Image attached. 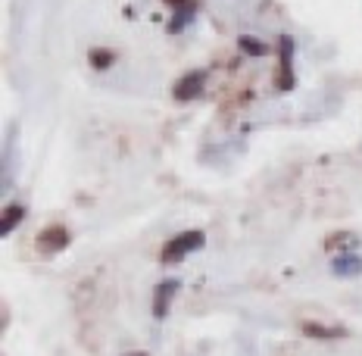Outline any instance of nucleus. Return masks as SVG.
<instances>
[{
  "instance_id": "f257e3e1",
  "label": "nucleus",
  "mask_w": 362,
  "mask_h": 356,
  "mask_svg": "<svg viewBox=\"0 0 362 356\" xmlns=\"http://www.w3.org/2000/svg\"><path fill=\"white\" fill-rule=\"evenodd\" d=\"M203 244H206V234H203V231H197V229H194V231H181V234H175V238L163 247V263H181L187 253L200 250Z\"/></svg>"
},
{
  "instance_id": "4468645a",
  "label": "nucleus",
  "mask_w": 362,
  "mask_h": 356,
  "mask_svg": "<svg viewBox=\"0 0 362 356\" xmlns=\"http://www.w3.org/2000/svg\"><path fill=\"white\" fill-rule=\"evenodd\" d=\"M132 356H144V353H132Z\"/></svg>"
},
{
  "instance_id": "ddd939ff",
  "label": "nucleus",
  "mask_w": 362,
  "mask_h": 356,
  "mask_svg": "<svg viewBox=\"0 0 362 356\" xmlns=\"http://www.w3.org/2000/svg\"><path fill=\"white\" fill-rule=\"evenodd\" d=\"M169 4H172V6H181V4H187V0H169Z\"/></svg>"
},
{
  "instance_id": "20e7f679",
  "label": "nucleus",
  "mask_w": 362,
  "mask_h": 356,
  "mask_svg": "<svg viewBox=\"0 0 362 356\" xmlns=\"http://www.w3.org/2000/svg\"><path fill=\"white\" fill-rule=\"evenodd\" d=\"M178 278H169V282L156 285V294H153V319H165V313H169V303L175 297L178 291Z\"/></svg>"
},
{
  "instance_id": "6e6552de",
  "label": "nucleus",
  "mask_w": 362,
  "mask_h": 356,
  "mask_svg": "<svg viewBox=\"0 0 362 356\" xmlns=\"http://www.w3.org/2000/svg\"><path fill=\"white\" fill-rule=\"evenodd\" d=\"M22 216H25V209L22 207H6L4 209V222H0V234H13V229L22 222Z\"/></svg>"
},
{
  "instance_id": "0eeeda50",
  "label": "nucleus",
  "mask_w": 362,
  "mask_h": 356,
  "mask_svg": "<svg viewBox=\"0 0 362 356\" xmlns=\"http://www.w3.org/2000/svg\"><path fill=\"white\" fill-rule=\"evenodd\" d=\"M331 272H334V275H359L362 272V260L359 256H337L334 260V266H331Z\"/></svg>"
},
{
  "instance_id": "9b49d317",
  "label": "nucleus",
  "mask_w": 362,
  "mask_h": 356,
  "mask_svg": "<svg viewBox=\"0 0 362 356\" xmlns=\"http://www.w3.org/2000/svg\"><path fill=\"white\" fill-rule=\"evenodd\" d=\"M191 16H194V4H191V0H187V4H181V6H175V22H172V32H181V25H185Z\"/></svg>"
},
{
  "instance_id": "9d476101",
  "label": "nucleus",
  "mask_w": 362,
  "mask_h": 356,
  "mask_svg": "<svg viewBox=\"0 0 362 356\" xmlns=\"http://www.w3.org/2000/svg\"><path fill=\"white\" fill-rule=\"evenodd\" d=\"M240 50H244V54L247 57H266V44H262V41H256V38H250V35H244V38H240Z\"/></svg>"
},
{
  "instance_id": "39448f33",
  "label": "nucleus",
  "mask_w": 362,
  "mask_h": 356,
  "mask_svg": "<svg viewBox=\"0 0 362 356\" xmlns=\"http://www.w3.org/2000/svg\"><path fill=\"white\" fill-rule=\"evenodd\" d=\"M275 88L281 91H291L293 88V69H291V38H281V66H278V81Z\"/></svg>"
},
{
  "instance_id": "f03ea898",
  "label": "nucleus",
  "mask_w": 362,
  "mask_h": 356,
  "mask_svg": "<svg viewBox=\"0 0 362 356\" xmlns=\"http://www.w3.org/2000/svg\"><path fill=\"white\" fill-rule=\"evenodd\" d=\"M203 88H206V72L203 69L187 72L185 79H178V85H175V101H194V97L203 94Z\"/></svg>"
},
{
  "instance_id": "1a4fd4ad",
  "label": "nucleus",
  "mask_w": 362,
  "mask_h": 356,
  "mask_svg": "<svg viewBox=\"0 0 362 356\" xmlns=\"http://www.w3.org/2000/svg\"><path fill=\"white\" fill-rule=\"evenodd\" d=\"M88 59H90V66H94V69H110V66L116 63V54L107 50V47H94Z\"/></svg>"
},
{
  "instance_id": "423d86ee",
  "label": "nucleus",
  "mask_w": 362,
  "mask_h": 356,
  "mask_svg": "<svg viewBox=\"0 0 362 356\" xmlns=\"http://www.w3.org/2000/svg\"><path fill=\"white\" fill-rule=\"evenodd\" d=\"M303 335L319 338V340H334V338H344V328H328V325H319V322H303Z\"/></svg>"
},
{
  "instance_id": "7ed1b4c3",
  "label": "nucleus",
  "mask_w": 362,
  "mask_h": 356,
  "mask_svg": "<svg viewBox=\"0 0 362 356\" xmlns=\"http://www.w3.org/2000/svg\"><path fill=\"white\" fill-rule=\"evenodd\" d=\"M37 247H41L44 253L66 250V247H69V229H63V225H47V229L37 234Z\"/></svg>"
},
{
  "instance_id": "f8f14e48",
  "label": "nucleus",
  "mask_w": 362,
  "mask_h": 356,
  "mask_svg": "<svg viewBox=\"0 0 362 356\" xmlns=\"http://www.w3.org/2000/svg\"><path fill=\"white\" fill-rule=\"evenodd\" d=\"M337 244L353 247V244H356V234H334V238H328V247H337Z\"/></svg>"
}]
</instances>
